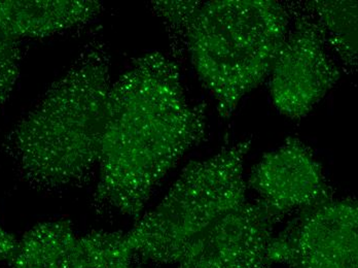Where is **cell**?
Instances as JSON below:
<instances>
[{"instance_id":"cell-1","label":"cell","mask_w":358,"mask_h":268,"mask_svg":"<svg viewBox=\"0 0 358 268\" xmlns=\"http://www.w3.org/2000/svg\"><path fill=\"white\" fill-rule=\"evenodd\" d=\"M206 120L171 59L159 52L135 58L111 85L94 202L141 219L162 180L204 141Z\"/></svg>"},{"instance_id":"cell-2","label":"cell","mask_w":358,"mask_h":268,"mask_svg":"<svg viewBox=\"0 0 358 268\" xmlns=\"http://www.w3.org/2000/svg\"><path fill=\"white\" fill-rule=\"evenodd\" d=\"M111 85L108 53L90 45L15 126L6 146L28 184L59 190L99 165Z\"/></svg>"},{"instance_id":"cell-3","label":"cell","mask_w":358,"mask_h":268,"mask_svg":"<svg viewBox=\"0 0 358 268\" xmlns=\"http://www.w3.org/2000/svg\"><path fill=\"white\" fill-rule=\"evenodd\" d=\"M152 3L187 48L224 119L267 78L289 30L287 8L270 0Z\"/></svg>"},{"instance_id":"cell-4","label":"cell","mask_w":358,"mask_h":268,"mask_svg":"<svg viewBox=\"0 0 358 268\" xmlns=\"http://www.w3.org/2000/svg\"><path fill=\"white\" fill-rule=\"evenodd\" d=\"M250 145L239 141L206 160L189 163L160 204L126 232L134 255L176 265L201 233L245 202L243 167Z\"/></svg>"},{"instance_id":"cell-5","label":"cell","mask_w":358,"mask_h":268,"mask_svg":"<svg viewBox=\"0 0 358 268\" xmlns=\"http://www.w3.org/2000/svg\"><path fill=\"white\" fill-rule=\"evenodd\" d=\"M268 261L288 268H358V208L353 198L302 211L273 235Z\"/></svg>"},{"instance_id":"cell-6","label":"cell","mask_w":358,"mask_h":268,"mask_svg":"<svg viewBox=\"0 0 358 268\" xmlns=\"http://www.w3.org/2000/svg\"><path fill=\"white\" fill-rule=\"evenodd\" d=\"M320 26L298 15L271 71V95L277 110L302 119L337 84L340 71L329 57Z\"/></svg>"},{"instance_id":"cell-7","label":"cell","mask_w":358,"mask_h":268,"mask_svg":"<svg viewBox=\"0 0 358 268\" xmlns=\"http://www.w3.org/2000/svg\"><path fill=\"white\" fill-rule=\"evenodd\" d=\"M134 256L126 232L78 234L67 220L41 222L6 257L10 268H131Z\"/></svg>"},{"instance_id":"cell-8","label":"cell","mask_w":358,"mask_h":268,"mask_svg":"<svg viewBox=\"0 0 358 268\" xmlns=\"http://www.w3.org/2000/svg\"><path fill=\"white\" fill-rule=\"evenodd\" d=\"M277 223L259 200L248 199L201 233L178 268H268V246Z\"/></svg>"},{"instance_id":"cell-9","label":"cell","mask_w":358,"mask_h":268,"mask_svg":"<svg viewBox=\"0 0 358 268\" xmlns=\"http://www.w3.org/2000/svg\"><path fill=\"white\" fill-rule=\"evenodd\" d=\"M248 188L279 222L333 199L322 167L300 139L289 137L253 167Z\"/></svg>"},{"instance_id":"cell-10","label":"cell","mask_w":358,"mask_h":268,"mask_svg":"<svg viewBox=\"0 0 358 268\" xmlns=\"http://www.w3.org/2000/svg\"><path fill=\"white\" fill-rule=\"evenodd\" d=\"M102 4L88 0H8L10 25L22 41L43 38L87 24Z\"/></svg>"},{"instance_id":"cell-11","label":"cell","mask_w":358,"mask_h":268,"mask_svg":"<svg viewBox=\"0 0 358 268\" xmlns=\"http://www.w3.org/2000/svg\"><path fill=\"white\" fill-rule=\"evenodd\" d=\"M314 13L323 38L350 71L357 66V1H308L305 4Z\"/></svg>"},{"instance_id":"cell-12","label":"cell","mask_w":358,"mask_h":268,"mask_svg":"<svg viewBox=\"0 0 358 268\" xmlns=\"http://www.w3.org/2000/svg\"><path fill=\"white\" fill-rule=\"evenodd\" d=\"M21 41L10 25L8 0H0V108L12 94L18 80Z\"/></svg>"},{"instance_id":"cell-13","label":"cell","mask_w":358,"mask_h":268,"mask_svg":"<svg viewBox=\"0 0 358 268\" xmlns=\"http://www.w3.org/2000/svg\"><path fill=\"white\" fill-rule=\"evenodd\" d=\"M136 268H145V267H136Z\"/></svg>"}]
</instances>
